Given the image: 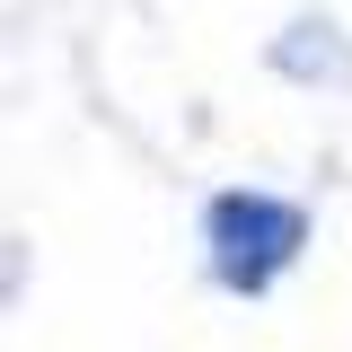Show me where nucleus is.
I'll use <instances>...</instances> for the list:
<instances>
[{
  "label": "nucleus",
  "instance_id": "obj_1",
  "mask_svg": "<svg viewBox=\"0 0 352 352\" xmlns=\"http://www.w3.org/2000/svg\"><path fill=\"white\" fill-rule=\"evenodd\" d=\"M203 256H212V282L229 300H264V291L308 256V212L291 194L229 185V194L203 203Z\"/></svg>",
  "mask_w": 352,
  "mask_h": 352
},
{
  "label": "nucleus",
  "instance_id": "obj_2",
  "mask_svg": "<svg viewBox=\"0 0 352 352\" xmlns=\"http://www.w3.org/2000/svg\"><path fill=\"white\" fill-rule=\"evenodd\" d=\"M273 71L300 80V88H335L352 71V44H344V27H335L326 9H300V18L273 36Z\"/></svg>",
  "mask_w": 352,
  "mask_h": 352
}]
</instances>
